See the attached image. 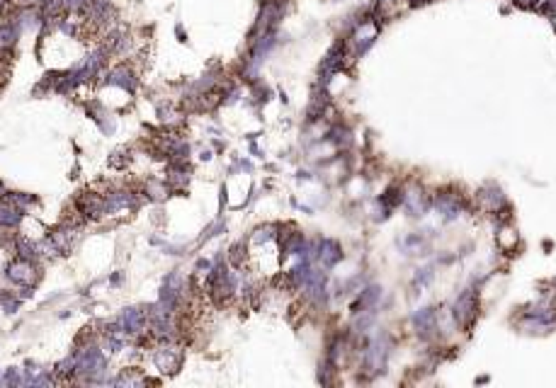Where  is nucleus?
<instances>
[{"instance_id": "nucleus-9", "label": "nucleus", "mask_w": 556, "mask_h": 388, "mask_svg": "<svg viewBox=\"0 0 556 388\" xmlns=\"http://www.w3.org/2000/svg\"><path fill=\"white\" fill-rule=\"evenodd\" d=\"M404 206H406V211H409L411 216H423L425 214V209H428V199H425V194H423V189H418V187H411L409 192L404 194Z\"/></svg>"}, {"instance_id": "nucleus-12", "label": "nucleus", "mask_w": 556, "mask_h": 388, "mask_svg": "<svg viewBox=\"0 0 556 388\" xmlns=\"http://www.w3.org/2000/svg\"><path fill=\"white\" fill-rule=\"evenodd\" d=\"M478 204H481V209H486V211H498L500 206L505 204V196L498 187H486V189L478 192Z\"/></svg>"}, {"instance_id": "nucleus-5", "label": "nucleus", "mask_w": 556, "mask_h": 388, "mask_svg": "<svg viewBox=\"0 0 556 388\" xmlns=\"http://www.w3.org/2000/svg\"><path fill=\"white\" fill-rule=\"evenodd\" d=\"M476 311H478V299L474 289H464V292L457 296V301L452 306V315L459 325H471L476 320Z\"/></svg>"}, {"instance_id": "nucleus-4", "label": "nucleus", "mask_w": 556, "mask_h": 388, "mask_svg": "<svg viewBox=\"0 0 556 388\" xmlns=\"http://www.w3.org/2000/svg\"><path fill=\"white\" fill-rule=\"evenodd\" d=\"M153 364L163 371V374H175L183 364V349L173 342L165 340L163 345H158L153 349Z\"/></svg>"}, {"instance_id": "nucleus-3", "label": "nucleus", "mask_w": 556, "mask_h": 388, "mask_svg": "<svg viewBox=\"0 0 556 388\" xmlns=\"http://www.w3.org/2000/svg\"><path fill=\"white\" fill-rule=\"evenodd\" d=\"M379 37V20H362L360 25L355 27V32L350 35L348 39V49L352 56H360V54H365L367 49L372 46L374 42H377Z\"/></svg>"}, {"instance_id": "nucleus-6", "label": "nucleus", "mask_w": 556, "mask_h": 388, "mask_svg": "<svg viewBox=\"0 0 556 388\" xmlns=\"http://www.w3.org/2000/svg\"><path fill=\"white\" fill-rule=\"evenodd\" d=\"M20 39V30L10 20L0 22V61H10Z\"/></svg>"}, {"instance_id": "nucleus-2", "label": "nucleus", "mask_w": 556, "mask_h": 388, "mask_svg": "<svg viewBox=\"0 0 556 388\" xmlns=\"http://www.w3.org/2000/svg\"><path fill=\"white\" fill-rule=\"evenodd\" d=\"M5 277L13 284H18V287H35L42 275H40V267H37L35 260L15 258L13 262L5 265Z\"/></svg>"}, {"instance_id": "nucleus-7", "label": "nucleus", "mask_w": 556, "mask_h": 388, "mask_svg": "<svg viewBox=\"0 0 556 388\" xmlns=\"http://www.w3.org/2000/svg\"><path fill=\"white\" fill-rule=\"evenodd\" d=\"M22 218H25V209H22V206H18L13 199H8V196L0 199V231H3V228H15Z\"/></svg>"}, {"instance_id": "nucleus-1", "label": "nucleus", "mask_w": 556, "mask_h": 388, "mask_svg": "<svg viewBox=\"0 0 556 388\" xmlns=\"http://www.w3.org/2000/svg\"><path fill=\"white\" fill-rule=\"evenodd\" d=\"M389 335L387 332H377V335L370 340V345L365 349V369L370 374H382L384 367H387V357H389Z\"/></svg>"}, {"instance_id": "nucleus-11", "label": "nucleus", "mask_w": 556, "mask_h": 388, "mask_svg": "<svg viewBox=\"0 0 556 388\" xmlns=\"http://www.w3.org/2000/svg\"><path fill=\"white\" fill-rule=\"evenodd\" d=\"M435 206H437V211L442 214L447 221H452V218L459 216V209H461V199L457 194H440L437 201H435Z\"/></svg>"}, {"instance_id": "nucleus-14", "label": "nucleus", "mask_w": 556, "mask_h": 388, "mask_svg": "<svg viewBox=\"0 0 556 388\" xmlns=\"http://www.w3.org/2000/svg\"><path fill=\"white\" fill-rule=\"evenodd\" d=\"M498 245L505 250V253H510V250L517 245V233L513 231V228H503V231L498 233Z\"/></svg>"}, {"instance_id": "nucleus-15", "label": "nucleus", "mask_w": 556, "mask_h": 388, "mask_svg": "<svg viewBox=\"0 0 556 388\" xmlns=\"http://www.w3.org/2000/svg\"><path fill=\"white\" fill-rule=\"evenodd\" d=\"M433 280V270L430 267H425V270H421L418 272V277H416V284H421V287H425L428 282Z\"/></svg>"}, {"instance_id": "nucleus-16", "label": "nucleus", "mask_w": 556, "mask_h": 388, "mask_svg": "<svg viewBox=\"0 0 556 388\" xmlns=\"http://www.w3.org/2000/svg\"><path fill=\"white\" fill-rule=\"evenodd\" d=\"M8 3H10V0H0V10H5V8H8Z\"/></svg>"}, {"instance_id": "nucleus-10", "label": "nucleus", "mask_w": 556, "mask_h": 388, "mask_svg": "<svg viewBox=\"0 0 556 388\" xmlns=\"http://www.w3.org/2000/svg\"><path fill=\"white\" fill-rule=\"evenodd\" d=\"M413 323H416L418 332H421L423 337H428V335H433V330L437 327V313H435V308H421L413 315Z\"/></svg>"}, {"instance_id": "nucleus-13", "label": "nucleus", "mask_w": 556, "mask_h": 388, "mask_svg": "<svg viewBox=\"0 0 556 388\" xmlns=\"http://www.w3.org/2000/svg\"><path fill=\"white\" fill-rule=\"evenodd\" d=\"M377 299H379V289L377 287L365 289V292L360 294V299H357V303H355V313H360V311H365V308H370V306H374Z\"/></svg>"}, {"instance_id": "nucleus-17", "label": "nucleus", "mask_w": 556, "mask_h": 388, "mask_svg": "<svg viewBox=\"0 0 556 388\" xmlns=\"http://www.w3.org/2000/svg\"><path fill=\"white\" fill-rule=\"evenodd\" d=\"M262 3H274V0H262Z\"/></svg>"}, {"instance_id": "nucleus-8", "label": "nucleus", "mask_w": 556, "mask_h": 388, "mask_svg": "<svg viewBox=\"0 0 556 388\" xmlns=\"http://www.w3.org/2000/svg\"><path fill=\"white\" fill-rule=\"evenodd\" d=\"M313 255H316L318 265H321L323 270H328L335 262L343 260V250H340V245L335 243V240H321V243H318V253H313Z\"/></svg>"}]
</instances>
